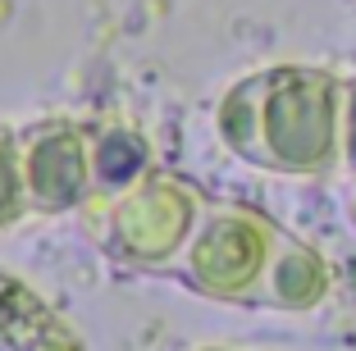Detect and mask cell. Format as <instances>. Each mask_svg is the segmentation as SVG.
<instances>
[{"label":"cell","mask_w":356,"mask_h":351,"mask_svg":"<svg viewBox=\"0 0 356 351\" xmlns=\"http://www.w3.org/2000/svg\"><path fill=\"white\" fill-rule=\"evenodd\" d=\"M229 146L283 174H325L343 155V83L320 69H270L224 101Z\"/></svg>","instance_id":"6da1fadb"},{"label":"cell","mask_w":356,"mask_h":351,"mask_svg":"<svg viewBox=\"0 0 356 351\" xmlns=\"http://www.w3.org/2000/svg\"><path fill=\"white\" fill-rule=\"evenodd\" d=\"M279 238H283L279 228L252 210L238 206L206 210L188 251H183V279L201 288L206 297H233V301L256 297Z\"/></svg>","instance_id":"7a4b0ae2"},{"label":"cell","mask_w":356,"mask_h":351,"mask_svg":"<svg viewBox=\"0 0 356 351\" xmlns=\"http://www.w3.org/2000/svg\"><path fill=\"white\" fill-rule=\"evenodd\" d=\"M23 183L37 210H69L92 187V151L69 124H46L23 146Z\"/></svg>","instance_id":"3957f363"},{"label":"cell","mask_w":356,"mask_h":351,"mask_svg":"<svg viewBox=\"0 0 356 351\" xmlns=\"http://www.w3.org/2000/svg\"><path fill=\"white\" fill-rule=\"evenodd\" d=\"M325 292H329V265L311 247H302L297 238L283 233L270 265H265L256 301L279 306V310H311L315 301H325Z\"/></svg>","instance_id":"277c9868"},{"label":"cell","mask_w":356,"mask_h":351,"mask_svg":"<svg viewBox=\"0 0 356 351\" xmlns=\"http://www.w3.org/2000/svg\"><path fill=\"white\" fill-rule=\"evenodd\" d=\"M28 201V183H23V155L14 151L10 137H0V224H10Z\"/></svg>","instance_id":"5b68a950"},{"label":"cell","mask_w":356,"mask_h":351,"mask_svg":"<svg viewBox=\"0 0 356 351\" xmlns=\"http://www.w3.org/2000/svg\"><path fill=\"white\" fill-rule=\"evenodd\" d=\"M343 160L356 169V78L343 83Z\"/></svg>","instance_id":"8992f818"},{"label":"cell","mask_w":356,"mask_h":351,"mask_svg":"<svg viewBox=\"0 0 356 351\" xmlns=\"http://www.w3.org/2000/svg\"><path fill=\"white\" fill-rule=\"evenodd\" d=\"M352 215H356V201H352Z\"/></svg>","instance_id":"52a82bcc"}]
</instances>
